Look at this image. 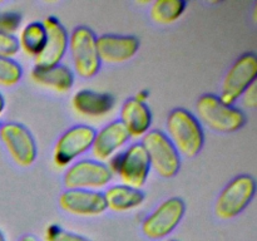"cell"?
Returning <instances> with one entry per match:
<instances>
[{"mask_svg": "<svg viewBox=\"0 0 257 241\" xmlns=\"http://www.w3.org/2000/svg\"><path fill=\"white\" fill-rule=\"evenodd\" d=\"M100 62L119 64L132 59L140 50V39L135 35L103 34L97 37Z\"/></svg>", "mask_w": 257, "mask_h": 241, "instance_id": "14", "label": "cell"}, {"mask_svg": "<svg viewBox=\"0 0 257 241\" xmlns=\"http://www.w3.org/2000/svg\"><path fill=\"white\" fill-rule=\"evenodd\" d=\"M197 119L218 133H233L247 122L245 112L236 105L227 104L216 94H203L196 102Z\"/></svg>", "mask_w": 257, "mask_h": 241, "instance_id": "2", "label": "cell"}, {"mask_svg": "<svg viewBox=\"0 0 257 241\" xmlns=\"http://www.w3.org/2000/svg\"><path fill=\"white\" fill-rule=\"evenodd\" d=\"M186 8L185 0H157L150 9L151 19L157 24H172L182 17Z\"/></svg>", "mask_w": 257, "mask_h": 241, "instance_id": "21", "label": "cell"}, {"mask_svg": "<svg viewBox=\"0 0 257 241\" xmlns=\"http://www.w3.org/2000/svg\"><path fill=\"white\" fill-rule=\"evenodd\" d=\"M19 50V42L15 35L0 33V58H14Z\"/></svg>", "mask_w": 257, "mask_h": 241, "instance_id": "25", "label": "cell"}, {"mask_svg": "<svg viewBox=\"0 0 257 241\" xmlns=\"http://www.w3.org/2000/svg\"><path fill=\"white\" fill-rule=\"evenodd\" d=\"M141 143L147 152L151 170L163 178L177 175L181 168V156L163 131L151 130L143 136Z\"/></svg>", "mask_w": 257, "mask_h": 241, "instance_id": "6", "label": "cell"}, {"mask_svg": "<svg viewBox=\"0 0 257 241\" xmlns=\"http://www.w3.org/2000/svg\"><path fill=\"white\" fill-rule=\"evenodd\" d=\"M95 130L88 125H77L65 131L57 140L53 150V162L57 167L65 168L78 157L89 152Z\"/></svg>", "mask_w": 257, "mask_h": 241, "instance_id": "9", "label": "cell"}, {"mask_svg": "<svg viewBox=\"0 0 257 241\" xmlns=\"http://www.w3.org/2000/svg\"><path fill=\"white\" fill-rule=\"evenodd\" d=\"M167 241H177V240H175V238H171V240H167Z\"/></svg>", "mask_w": 257, "mask_h": 241, "instance_id": "31", "label": "cell"}, {"mask_svg": "<svg viewBox=\"0 0 257 241\" xmlns=\"http://www.w3.org/2000/svg\"><path fill=\"white\" fill-rule=\"evenodd\" d=\"M47 39V33L42 22H32L25 25L20 32L18 42L20 50L27 54L37 57L42 52Z\"/></svg>", "mask_w": 257, "mask_h": 241, "instance_id": "20", "label": "cell"}, {"mask_svg": "<svg viewBox=\"0 0 257 241\" xmlns=\"http://www.w3.org/2000/svg\"><path fill=\"white\" fill-rule=\"evenodd\" d=\"M119 120L130 137L142 138L151 131L152 112L147 103H142L135 98H128L120 107Z\"/></svg>", "mask_w": 257, "mask_h": 241, "instance_id": "16", "label": "cell"}, {"mask_svg": "<svg viewBox=\"0 0 257 241\" xmlns=\"http://www.w3.org/2000/svg\"><path fill=\"white\" fill-rule=\"evenodd\" d=\"M47 39L42 52L34 58V67L50 68L60 64L68 52L69 34L64 25L55 17H47L43 20Z\"/></svg>", "mask_w": 257, "mask_h": 241, "instance_id": "12", "label": "cell"}, {"mask_svg": "<svg viewBox=\"0 0 257 241\" xmlns=\"http://www.w3.org/2000/svg\"><path fill=\"white\" fill-rule=\"evenodd\" d=\"M0 141L12 160L20 167H29L37 160V142L22 123L8 122L0 126Z\"/></svg>", "mask_w": 257, "mask_h": 241, "instance_id": "11", "label": "cell"}, {"mask_svg": "<svg viewBox=\"0 0 257 241\" xmlns=\"http://www.w3.org/2000/svg\"><path fill=\"white\" fill-rule=\"evenodd\" d=\"M0 126H2V125H0Z\"/></svg>", "mask_w": 257, "mask_h": 241, "instance_id": "32", "label": "cell"}, {"mask_svg": "<svg viewBox=\"0 0 257 241\" xmlns=\"http://www.w3.org/2000/svg\"><path fill=\"white\" fill-rule=\"evenodd\" d=\"M23 77V68L14 58H0V85L13 87Z\"/></svg>", "mask_w": 257, "mask_h": 241, "instance_id": "22", "label": "cell"}, {"mask_svg": "<svg viewBox=\"0 0 257 241\" xmlns=\"http://www.w3.org/2000/svg\"><path fill=\"white\" fill-rule=\"evenodd\" d=\"M107 203V208L115 212H127L137 208L145 202L146 195L141 188L118 183L113 185L103 192Z\"/></svg>", "mask_w": 257, "mask_h": 241, "instance_id": "19", "label": "cell"}, {"mask_svg": "<svg viewBox=\"0 0 257 241\" xmlns=\"http://www.w3.org/2000/svg\"><path fill=\"white\" fill-rule=\"evenodd\" d=\"M130 135L119 120H112L95 132L93 140L92 152L94 160L107 163L130 141Z\"/></svg>", "mask_w": 257, "mask_h": 241, "instance_id": "15", "label": "cell"}, {"mask_svg": "<svg viewBox=\"0 0 257 241\" xmlns=\"http://www.w3.org/2000/svg\"><path fill=\"white\" fill-rule=\"evenodd\" d=\"M112 180L113 173L107 163L90 158L73 162L63 176V183L67 190L99 191L107 187Z\"/></svg>", "mask_w": 257, "mask_h": 241, "instance_id": "5", "label": "cell"}, {"mask_svg": "<svg viewBox=\"0 0 257 241\" xmlns=\"http://www.w3.org/2000/svg\"><path fill=\"white\" fill-rule=\"evenodd\" d=\"M148 97H150V93H148V90L142 89V90H140V92H138L137 94H136L133 98H135V99H137V100H140V102L146 103V100L148 99Z\"/></svg>", "mask_w": 257, "mask_h": 241, "instance_id": "27", "label": "cell"}, {"mask_svg": "<svg viewBox=\"0 0 257 241\" xmlns=\"http://www.w3.org/2000/svg\"><path fill=\"white\" fill-rule=\"evenodd\" d=\"M4 110H5V98L4 95L0 93V115L4 113Z\"/></svg>", "mask_w": 257, "mask_h": 241, "instance_id": "29", "label": "cell"}, {"mask_svg": "<svg viewBox=\"0 0 257 241\" xmlns=\"http://www.w3.org/2000/svg\"><path fill=\"white\" fill-rule=\"evenodd\" d=\"M257 57L255 53H245L235 60L223 78L218 97L227 104L235 105L251 84L256 82Z\"/></svg>", "mask_w": 257, "mask_h": 241, "instance_id": "10", "label": "cell"}, {"mask_svg": "<svg viewBox=\"0 0 257 241\" xmlns=\"http://www.w3.org/2000/svg\"><path fill=\"white\" fill-rule=\"evenodd\" d=\"M255 193L256 181L252 176L240 175L232 178L216 200V216L221 220L235 218L250 205Z\"/></svg>", "mask_w": 257, "mask_h": 241, "instance_id": "7", "label": "cell"}, {"mask_svg": "<svg viewBox=\"0 0 257 241\" xmlns=\"http://www.w3.org/2000/svg\"><path fill=\"white\" fill-rule=\"evenodd\" d=\"M112 173H117L123 185L142 188L151 173V165L147 152L141 142L132 143L123 152H118L108 161Z\"/></svg>", "mask_w": 257, "mask_h": 241, "instance_id": "4", "label": "cell"}, {"mask_svg": "<svg viewBox=\"0 0 257 241\" xmlns=\"http://www.w3.org/2000/svg\"><path fill=\"white\" fill-rule=\"evenodd\" d=\"M0 241H7V237H5V235L3 233L2 230H0Z\"/></svg>", "mask_w": 257, "mask_h": 241, "instance_id": "30", "label": "cell"}, {"mask_svg": "<svg viewBox=\"0 0 257 241\" xmlns=\"http://www.w3.org/2000/svg\"><path fill=\"white\" fill-rule=\"evenodd\" d=\"M33 82L58 93L69 90L74 84V73L69 67L58 64L50 68L34 67L30 72Z\"/></svg>", "mask_w": 257, "mask_h": 241, "instance_id": "18", "label": "cell"}, {"mask_svg": "<svg viewBox=\"0 0 257 241\" xmlns=\"http://www.w3.org/2000/svg\"><path fill=\"white\" fill-rule=\"evenodd\" d=\"M19 241H39V240L33 235H24L19 238Z\"/></svg>", "mask_w": 257, "mask_h": 241, "instance_id": "28", "label": "cell"}, {"mask_svg": "<svg viewBox=\"0 0 257 241\" xmlns=\"http://www.w3.org/2000/svg\"><path fill=\"white\" fill-rule=\"evenodd\" d=\"M166 136L180 153L187 158L196 157L205 145V131L193 113L185 108H175L166 119Z\"/></svg>", "mask_w": 257, "mask_h": 241, "instance_id": "1", "label": "cell"}, {"mask_svg": "<svg viewBox=\"0 0 257 241\" xmlns=\"http://www.w3.org/2000/svg\"><path fill=\"white\" fill-rule=\"evenodd\" d=\"M186 213V203L181 197H170L157 206L142 222V232L151 240H161L180 225Z\"/></svg>", "mask_w": 257, "mask_h": 241, "instance_id": "8", "label": "cell"}, {"mask_svg": "<svg viewBox=\"0 0 257 241\" xmlns=\"http://www.w3.org/2000/svg\"><path fill=\"white\" fill-rule=\"evenodd\" d=\"M20 24H22V15L18 12L13 10L0 12V33L14 35V33L19 29Z\"/></svg>", "mask_w": 257, "mask_h": 241, "instance_id": "24", "label": "cell"}, {"mask_svg": "<svg viewBox=\"0 0 257 241\" xmlns=\"http://www.w3.org/2000/svg\"><path fill=\"white\" fill-rule=\"evenodd\" d=\"M68 50L73 63V73L79 77L93 78L99 72L102 62L97 49V35L90 28L80 25L69 34Z\"/></svg>", "mask_w": 257, "mask_h": 241, "instance_id": "3", "label": "cell"}, {"mask_svg": "<svg viewBox=\"0 0 257 241\" xmlns=\"http://www.w3.org/2000/svg\"><path fill=\"white\" fill-rule=\"evenodd\" d=\"M115 104L109 93L93 89H80L72 97V108L83 117L98 118L107 115Z\"/></svg>", "mask_w": 257, "mask_h": 241, "instance_id": "17", "label": "cell"}, {"mask_svg": "<svg viewBox=\"0 0 257 241\" xmlns=\"http://www.w3.org/2000/svg\"><path fill=\"white\" fill-rule=\"evenodd\" d=\"M257 85L256 82L253 84H251L247 89L245 90L242 95H241L240 99L242 100V104L243 107L248 108V109H255L256 105H257Z\"/></svg>", "mask_w": 257, "mask_h": 241, "instance_id": "26", "label": "cell"}, {"mask_svg": "<svg viewBox=\"0 0 257 241\" xmlns=\"http://www.w3.org/2000/svg\"><path fill=\"white\" fill-rule=\"evenodd\" d=\"M44 240L45 241H92L85 236L79 235V233L72 232L65 228L60 227L59 225H52L48 226L44 231Z\"/></svg>", "mask_w": 257, "mask_h": 241, "instance_id": "23", "label": "cell"}, {"mask_svg": "<svg viewBox=\"0 0 257 241\" xmlns=\"http://www.w3.org/2000/svg\"><path fill=\"white\" fill-rule=\"evenodd\" d=\"M59 207L65 212L80 217H95L107 208L103 192L92 190H67L59 196Z\"/></svg>", "mask_w": 257, "mask_h": 241, "instance_id": "13", "label": "cell"}]
</instances>
